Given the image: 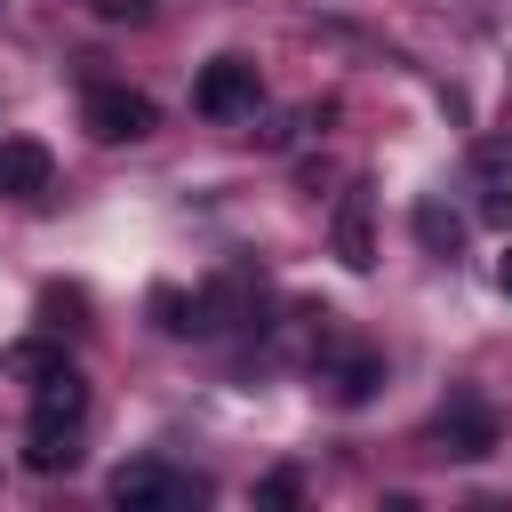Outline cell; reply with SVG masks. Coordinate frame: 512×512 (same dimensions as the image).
Returning <instances> with one entry per match:
<instances>
[{
    "label": "cell",
    "instance_id": "8",
    "mask_svg": "<svg viewBox=\"0 0 512 512\" xmlns=\"http://www.w3.org/2000/svg\"><path fill=\"white\" fill-rule=\"evenodd\" d=\"M376 384H384V352H344V360L328 368V392H336L344 408H368Z\"/></svg>",
    "mask_w": 512,
    "mask_h": 512
},
{
    "label": "cell",
    "instance_id": "5",
    "mask_svg": "<svg viewBox=\"0 0 512 512\" xmlns=\"http://www.w3.org/2000/svg\"><path fill=\"white\" fill-rule=\"evenodd\" d=\"M256 96H264V80H256L248 56H216V64H200V80H192V104H200L208 120H240V112H256Z\"/></svg>",
    "mask_w": 512,
    "mask_h": 512
},
{
    "label": "cell",
    "instance_id": "17",
    "mask_svg": "<svg viewBox=\"0 0 512 512\" xmlns=\"http://www.w3.org/2000/svg\"><path fill=\"white\" fill-rule=\"evenodd\" d=\"M496 288L512 296V232H504V256H496Z\"/></svg>",
    "mask_w": 512,
    "mask_h": 512
},
{
    "label": "cell",
    "instance_id": "2",
    "mask_svg": "<svg viewBox=\"0 0 512 512\" xmlns=\"http://www.w3.org/2000/svg\"><path fill=\"white\" fill-rule=\"evenodd\" d=\"M80 120H88V136H96V144H136V136H152V128H160L152 96H144V88H120V80H96V88L80 96Z\"/></svg>",
    "mask_w": 512,
    "mask_h": 512
},
{
    "label": "cell",
    "instance_id": "11",
    "mask_svg": "<svg viewBox=\"0 0 512 512\" xmlns=\"http://www.w3.org/2000/svg\"><path fill=\"white\" fill-rule=\"evenodd\" d=\"M152 320H160L168 336H200V296H184V288H152Z\"/></svg>",
    "mask_w": 512,
    "mask_h": 512
},
{
    "label": "cell",
    "instance_id": "13",
    "mask_svg": "<svg viewBox=\"0 0 512 512\" xmlns=\"http://www.w3.org/2000/svg\"><path fill=\"white\" fill-rule=\"evenodd\" d=\"M296 496H304V472H288V464H280V472H264V480H256V504H264V512H288V504H296Z\"/></svg>",
    "mask_w": 512,
    "mask_h": 512
},
{
    "label": "cell",
    "instance_id": "10",
    "mask_svg": "<svg viewBox=\"0 0 512 512\" xmlns=\"http://www.w3.org/2000/svg\"><path fill=\"white\" fill-rule=\"evenodd\" d=\"M8 368H16V376H32V384H48V376H64L72 360H64V344H48V336H24V344L8 352Z\"/></svg>",
    "mask_w": 512,
    "mask_h": 512
},
{
    "label": "cell",
    "instance_id": "12",
    "mask_svg": "<svg viewBox=\"0 0 512 512\" xmlns=\"http://www.w3.org/2000/svg\"><path fill=\"white\" fill-rule=\"evenodd\" d=\"M80 312H88L80 288H40V320H48V328H88Z\"/></svg>",
    "mask_w": 512,
    "mask_h": 512
},
{
    "label": "cell",
    "instance_id": "9",
    "mask_svg": "<svg viewBox=\"0 0 512 512\" xmlns=\"http://www.w3.org/2000/svg\"><path fill=\"white\" fill-rule=\"evenodd\" d=\"M408 224H416V248H424V256H456V248H464V216H456V208H440L432 192L416 200V216H408Z\"/></svg>",
    "mask_w": 512,
    "mask_h": 512
},
{
    "label": "cell",
    "instance_id": "3",
    "mask_svg": "<svg viewBox=\"0 0 512 512\" xmlns=\"http://www.w3.org/2000/svg\"><path fill=\"white\" fill-rule=\"evenodd\" d=\"M112 504H128V512H152V504H208V480H200V472H176V464H160V456H136V464L112 472Z\"/></svg>",
    "mask_w": 512,
    "mask_h": 512
},
{
    "label": "cell",
    "instance_id": "1",
    "mask_svg": "<svg viewBox=\"0 0 512 512\" xmlns=\"http://www.w3.org/2000/svg\"><path fill=\"white\" fill-rule=\"evenodd\" d=\"M80 424H88V376H80V368L32 384L24 464H32V472H72V464H80Z\"/></svg>",
    "mask_w": 512,
    "mask_h": 512
},
{
    "label": "cell",
    "instance_id": "7",
    "mask_svg": "<svg viewBox=\"0 0 512 512\" xmlns=\"http://www.w3.org/2000/svg\"><path fill=\"white\" fill-rule=\"evenodd\" d=\"M48 176H56L48 144H32V136H0V200H40Z\"/></svg>",
    "mask_w": 512,
    "mask_h": 512
},
{
    "label": "cell",
    "instance_id": "15",
    "mask_svg": "<svg viewBox=\"0 0 512 512\" xmlns=\"http://www.w3.org/2000/svg\"><path fill=\"white\" fill-rule=\"evenodd\" d=\"M480 224L512 232V184H488V192H480Z\"/></svg>",
    "mask_w": 512,
    "mask_h": 512
},
{
    "label": "cell",
    "instance_id": "14",
    "mask_svg": "<svg viewBox=\"0 0 512 512\" xmlns=\"http://www.w3.org/2000/svg\"><path fill=\"white\" fill-rule=\"evenodd\" d=\"M472 168H480L488 184H512V136H480V144H472Z\"/></svg>",
    "mask_w": 512,
    "mask_h": 512
},
{
    "label": "cell",
    "instance_id": "16",
    "mask_svg": "<svg viewBox=\"0 0 512 512\" xmlns=\"http://www.w3.org/2000/svg\"><path fill=\"white\" fill-rule=\"evenodd\" d=\"M88 8H96L104 24H144V16H152V0H88Z\"/></svg>",
    "mask_w": 512,
    "mask_h": 512
},
{
    "label": "cell",
    "instance_id": "6",
    "mask_svg": "<svg viewBox=\"0 0 512 512\" xmlns=\"http://www.w3.org/2000/svg\"><path fill=\"white\" fill-rule=\"evenodd\" d=\"M328 240H336V256H344V272H368V264H376V200H368V184H352V192H336V216H328Z\"/></svg>",
    "mask_w": 512,
    "mask_h": 512
},
{
    "label": "cell",
    "instance_id": "4",
    "mask_svg": "<svg viewBox=\"0 0 512 512\" xmlns=\"http://www.w3.org/2000/svg\"><path fill=\"white\" fill-rule=\"evenodd\" d=\"M432 440H440L448 456H464V464H480V456H496V440H504V424H496V408H488L480 392H448V408L432 416Z\"/></svg>",
    "mask_w": 512,
    "mask_h": 512
}]
</instances>
